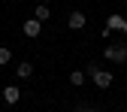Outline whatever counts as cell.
Returning a JSON list of instances; mask_svg holds the SVG:
<instances>
[{
    "mask_svg": "<svg viewBox=\"0 0 127 112\" xmlns=\"http://www.w3.org/2000/svg\"><path fill=\"white\" fill-rule=\"evenodd\" d=\"M103 58H109L112 64H124V61H127V45H124V42H115V45H106Z\"/></svg>",
    "mask_w": 127,
    "mask_h": 112,
    "instance_id": "cell-1",
    "label": "cell"
},
{
    "mask_svg": "<svg viewBox=\"0 0 127 112\" xmlns=\"http://www.w3.org/2000/svg\"><path fill=\"white\" fill-rule=\"evenodd\" d=\"M91 82L97 85L100 91H106V88H112V82H115V79H112V73H109V70H97V73L91 76Z\"/></svg>",
    "mask_w": 127,
    "mask_h": 112,
    "instance_id": "cell-2",
    "label": "cell"
},
{
    "mask_svg": "<svg viewBox=\"0 0 127 112\" xmlns=\"http://www.w3.org/2000/svg\"><path fill=\"white\" fill-rule=\"evenodd\" d=\"M21 34H24V37H30V39H36V37L42 34V24H39L36 18H27V21L21 24Z\"/></svg>",
    "mask_w": 127,
    "mask_h": 112,
    "instance_id": "cell-3",
    "label": "cell"
},
{
    "mask_svg": "<svg viewBox=\"0 0 127 112\" xmlns=\"http://www.w3.org/2000/svg\"><path fill=\"white\" fill-rule=\"evenodd\" d=\"M121 27H124V15H118V12H112V15H109V18H106V27H103V30H106L109 37H112L115 30H121Z\"/></svg>",
    "mask_w": 127,
    "mask_h": 112,
    "instance_id": "cell-4",
    "label": "cell"
},
{
    "mask_svg": "<svg viewBox=\"0 0 127 112\" xmlns=\"http://www.w3.org/2000/svg\"><path fill=\"white\" fill-rule=\"evenodd\" d=\"M3 100H6L9 106H15V103H18V100H21V91H18V85H6V88H3Z\"/></svg>",
    "mask_w": 127,
    "mask_h": 112,
    "instance_id": "cell-5",
    "label": "cell"
},
{
    "mask_svg": "<svg viewBox=\"0 0 127 112\" xmlns=\"http://www.w3.org/2000/svg\"><path fill=\"white\" fill-rule=\"evenodd\" d=\"M85 21H88V18H85V12H79V9H73V12H70V18H67V24H70L73 30H82Z\"/></svg>",
    "mask_w": 127,
    "mask_h": 112,
    "instance_id": "cell-6",
    "label": "cell"
},
{
    "mask_svg": "<svg viewBox=\"0 0 127 112\" xmlns=\"http://www.w3.org/2000/svg\"><path fill=\"white\" fill-rule=\"evenodd\" d=\"M49 15H52V9H49V6H42V3L33 9V18H36L39 24H42V21H49Z\"/></svg>",
    "mask_w": 127,
    "mask_h": 112,
    "instance_id": "cell-7",
    "label": "cell"
},
{
    "mask_svg": "<svg viewBox=\"0 0 127 112\" xmlns=\"http://www.w3.org/2000/svg\"><path fill=\"white\" fill-rule=\"evenodd\" d=\"M15 73H18V79H27L30 73H33V64H30V61H21L18 67H15Z\"/></svg>",
    "mask_w": 127,
    "mask_h": 112,
    "instance_id": "cell-8",
    "label": "cell"
},
{
    "mask_svg": "<svg viewBox=\"0 0 127 112\" xmlns=\"http://www.w3.org/2000/svg\"><path fill=\"white\" fill-rule=\"evenodd\" d=\"M85 79H88V76H85V70H73V73H70V85H76V88H79V85H85Z\"/></svg>",
    "mask_w": 127,
    "mask_h": 112,
    "instance_id": "cell-9",
    "label": "cell"
},
{
    "mask_svg": "<svg viewBox=\"0 0 127 112\" xmlns=\"http://www.w3.org/2000/svg\"><path fill=\"white\" fill-rule=\"evenodd\" d=\"M9 61H12V52L6 49V45H0V67H6Z\"/></svg>",
    "mask_w": 127,
    "mask_h": 112,
    "instance_id": "cell-10",
    "label": "cell"
},
{
    "mask_svg": "<svg viewBox=\"0 0 127 112\" xmlns=\"http://www.w3.org/2000/svg\"><path fill=\"white\" fill-rule=\"evenodd\" d=\"M76 112H100V109L94 106V103H79V106H76Z\"/></svg>",
    "mask_w": 127,
    "mask_h": 112,
    "instance_id": "cell-11",
    "label": "cell"
},
{
    "mask_svg": "<svg viewBox=\"0 0 127 112\" xmlns=\"http://www.w3.org/2000/svg\"><path fill=\"white\" fill-rule=\"evenodd\" d=\"M121 34H127V15H124V27H121Z\"/></svg>",
    "mask_w": 127,
    "mask_h": 112,
    "instance_id": "cell-12",
    "label": "cell"
}]
</instances>
